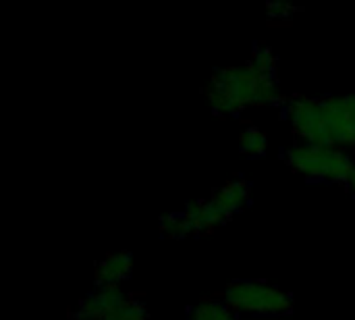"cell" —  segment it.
Wrapping results in <instances>:
<instances>
[{"instance_id": "obj_1", "label": "cell", "mask_w": 355, "mask_h": 320, "mask_svg": "<svg viewBox=\"0 0 355 320\" xmlns=\"http://www.w3.org/2000/svg\"><path fill=\"white\" fill-rule=\"evenodd\" d=\"M287 119L304 144L354 150L355 96L308 98L297 96L287 104Z\"/></svg>"}, {"instance_id": "obj_2", "label": "cell", "mask_w": 355, "mask_h": 320, "mask_svg": "<svg viewBox=\"0 0 355 320\" xmlns=\"http://www.w3.org/2000/svg\"><path fill=\"white\" fill-rule=\"evenodd\" d=\"M208 102L216 115H239L248 106L277 102L281 92L275 77L256 73L250 65L227 67L212 75L206 87Z\"/></svg>"}, {"instance_id": "obj_3", "label": "cell", "mask_w": 355, "mask_h": 320, "mask_svg": "<svg viewBox=\"0 0 355 320\" xmlns=\"http://www.w3.org/2000/svg\"><path fill=\"white\" fill-rule=\"evenodd\" d=\"M291 171L314 181L347 183L355 173V160L339 148H324L312 144H295L287 152Z\"/></svg>"}, {"instance_id": "obj_4", "label": "cell", "mask_w": 355, "mask_h": 320, "mask_svg": "<svg viewBox=\"0 0 355 320\" xmlns=\"http://www.w3.org/2000/svg\"><path fill=\"white\" fill-rule=\"evenodd\" d=\"M225 304L235 314L281 317L293 310V296L266 281H235L225 292Z\"/></svg>"}, {"instance_id": "obj_5", "label": "cell", "mask_w": 355, "mask_h": 320, "mask_svg": "<svg viewBox=\"0 0 355 320\" xmlns=\"http://www.w3.org/2000/svg\"><path fill=\"white\" fill-rule=\"evenodd\" d=\"M129 296L119 285L98 287L85 300H81L75 319L77 320H104L112 310H116Z\"/></svg>"}, {"instance_id": "obj_6", "label": "cell", "mask_w": 355, "mask_h": 320, "mask_svg": "<svg viewBox=\"0 0 355 320\" xmlns=\"http://www.w3.org/2000/svg\"><path fill=\"white\" fill-rule=\"evenodd\" d=\"M250 196H252V187L245 179H233V181H227L220 190H216L210 198V202L216 206V210L231 219L235 212H239L248 202H250Z\"/></svg>"}, {"instance_id": "obj_7", "label": "cell", "mask_w": 355, "mask_h": 320, "mask_svg": "<svg viewBox=\"0 0 355 320\" xmlns=\"http://www.w3.org/2000/svg\"><path fill=\"white\" fill-rule=\"evenodd\" d=\"M183 217L189 225L191 235H200V233H212L216 227L225 225L229 219L223 217L216 206L210 200H196L189 202L183 210Z\"/></svg>"}, {"instance_id": "obj_8", "label": "cell", "mask_w": 355, "mask_h": 320, "mask_svg": "<svg viewBox=\"0 0 355 320\" xmlns=\"http://www.w3.org/2000/svg\"><path fill=\"white\" fill-rule=\"evenodd\" d=\"M133 271V258L125 252L119 254H108L106 258H102L96 264V273L94 279L98 283V287H106V285H119L123 281H127L131 277Z\"/></svg>"}, {"instance_id": "obj_9", "label": "cell", "mask_w": 355, "mask_h": 320, "mask_svg": "<svg viewBox=\"0 0 355 320\" xmlns=\"http://www.w3.org/2000/svg\"><path fill=\"white\" fill-rule=\"evenodd\" d=\"M189 320H237L235 312L225 302H200L196 304L189 314Z\"/></svg>"}, {"instance_id": "obj_10", "label": "cell", "mask_w": 355, "mask_h": 320, "mask_svg": "<svg viewBox=\"0 0 355 320\" xmlns=\"http://www.w3.org/2000/svg\"><path fill=\"white\" fill-rule=\"evenodd\" d=\"M266 146H268V140L258 127H248L239 135V150L245 156H262L266 152Z\"/></svg>"}, {"instance_id": "obj_11", "label": "cell", "mask_w": 355, "mask_h": 320, "mask_svg": "<svg viewBox=\"0 0 355 320\" xmlns=\"http://www.w3.org/2000/svg\"><path fill=\"white\" fill-rule=\"evenodd\" d=\"M248 65L264 75V77H275V71H277V56L272 54V50L268 46H260L252 52V58L248 60Z\"/></svg>"}, {"instance_id": "obj_12", "label": "cell", "mask_w": 355, "mask_h": 320, "mask_svg": "<svg viewBox=\"0 0 355 320\" xmlns=\"http://www.w3.org/2000/svg\"><path fill=\"white\" fill-rule=\"evenodd\" d=\"M160 233L171 239H183V237L191 235L183 212L181 214H164L160 219Z\"/></svg>"}, {"instance_id": "obj_13", "label": "cell", "mask_w": 355, "mask_h": 320, "mask_svg": "<svg viewBox=\"0 0 355 320\" xmlns=\"http://www.w3.org/2000/svg\"><path fill=\"white\" fill-rule=\"evenodd\" d=\"M104 320H148V310L139 300L127 298L116 310H112Z\"/></svg>"}, {"instance_id": "obj_14", "label": "cell", "mask_w": 355, "mask_h": 320, "mask_svg": "<svg viewBox=\"0 0 355 320\" xmlns=\"http://www.w3.org/2000/svg\"><path fill=\"white\" fill-rule=\"evenodd\" d=\"M293 12H297V8L287 2H270L268 4V15L272 19H289Z\"/></svg>"}, {"instance_id": "obj_15", "label": "cell", "mask_w": 355, "mask_h": 320, "mask_svg": "<svg viewBox=\"0 0 355 320\" xmlns=\"http://www.w3.org/2000/svg\"><path fill=\"white\" fill-rule=\"evenodd\" d=\"M347 185H349V190H352V192H354V194H355V173H354V175H352V179L347 181Z\"/></svg>"}]
</instances>
